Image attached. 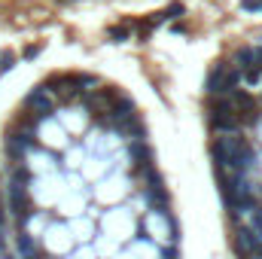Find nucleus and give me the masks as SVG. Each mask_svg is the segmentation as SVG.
<instances>
[{"instance_id": "nucleus-2", "label": "nucleus", "mask_w": 262, "mask_h": 259, "mask_svg": "<svg viewBox=\"0 0 262 259\" xmlns=\"http://www.w3.org/2000/svg\"><path fill=\"white\" fill-rule=\"evenodd\" d=\"M235 83L238 77L226 67V64H216V70H210V77H207V92L210 95H219V98H226L235 92Z\"/></svg>"}, {"instance_id": "nucleus-9", "label": "nucleus", "mask_w": 262, "mask_h": 259, "mask_svg": "<svg viewBox=\"0 0 262 259\" xmlns=\"http://www.w3.org/2000/svg\"><path fill=\"white\" fill-rule=\"evenodd\" d=\"M0 223H4V210H0Z\"/></svg>"}, {"instance_id": "nucleus-7", "label": "nucleus", "mask_w": 262, "mask_h": 259, "mask_svg": "<svg viewBox=\"0 0 262 259\" xmlns=\"http://www.w3.org/2000/svg\"><path fill=\"white\" fill-rule=\"evenodd\" d=\"M19 250H22V256H31V253H37V247H34V241H31L28 235H19Z\"/></svg>"}, {"instance_id": "nucleus-10", "label": "nucleus", "mask_w": 262, "mask_h": 259, "mask_svg": "<svg viewBox=\"0 0 262 259\" xmlns=\"http://www.w3.org/2000/svg\"><path fill=\"white\" fill-rule=\"evenodd\" d=\"M0 244H4V238H0Z\"/></svg>"}, {"instance_id": "nucleus-1", "label": "nucleus", "mask_w": 262, "mask_h": 259, "mask_svg": "<svg viewBox=\"0 0 262 259\" xmlns=\"http://www.w3.org/2000/svg\"><path fill=\"white\" fill-rule=\"evenodd\" d=\"M213 159H216V168H219V171H238V174L253 165L250 146H247L241 137H232V134L216 137V143H213Z\"/></svg>"}, {"instance_id": "nucleus-4", "label": "nucleus", "mask_w": 262, "mask_h": 259, "mask_svg": "<svg viewBox=\"0 0 262 259\" xmlns=\"http://www.w3.org/2000/svg\"><path fill=\"white\" fill-rule=\"evenodd\" d=\"M25 171H16V180H13V186H10V204L16 210L19 219H28V189H25Z\"/></svg>"}, {"instance_id": "nucleus-8", "label": "nucleus", "mask_w": 262, "mask_h": 259, "mask_svg": "<svg viewBox=\"0 0 262 259\" xmlns=\"http://www.w3.org/2000/svg\"><path fill=\"white\" fill-rule=\"evenodd\" d=\"M25 259H40V256H37V253H31V256H25Z\"/></svg>"}, {"instance_id": "nucleus-3", "label": "nucleus", "mask_w": 262, "mask_h": 259, "mask_svg": "<svg viewBox=\"0 0 262 259\" xmlns=\"http://www.w3.org/2000/svg\"><path fill=\"white\" fill-rule=\"evenodd\" d=\"M238 125H241V119H238V113H235L232 101H229V98H219L216 107H213V128H219L222 134H229V131H235Z\"/></svg>"}, {"instance_id": "nucleus-5", "label": "nucleus", "mask_w": 262, "mask_h": 259, "mask_svg": "<svg viewBox=\"0 0 262 259\" xmlns=\"http://www.w3.org/2000/svg\"><path fill=\"white\" fill-rule=\"evenodd\" d=\"M235 253L244 256V259H247V256H256V253H259V238H256L250 229H238V232H235Z\"/></svg>"}, {"instance_id": "nucleus-6", "label": "nucleus", "mask_w": 262, "mask_h": 259, "mask_svg": "<svg viewBox=\"0 0 262 259\" xmlns=\"http://www.w3.org/2000/svg\"><path fill=\"white\" fill-rule=\"evenodd\" d=\"M28 104L37 110V113H40V116H46V113H52V98L46 95V89H37L31 98H28Z\"/></svg>"}]
</instances>
